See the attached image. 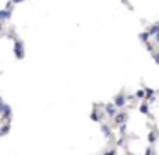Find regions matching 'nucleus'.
Returning a JSON list of instances; mask_svg holds the SVG:
<instances>
[]
</instances>
